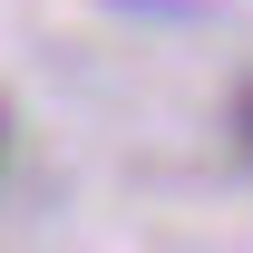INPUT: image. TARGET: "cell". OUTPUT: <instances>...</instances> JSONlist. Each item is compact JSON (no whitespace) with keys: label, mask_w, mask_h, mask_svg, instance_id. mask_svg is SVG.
Masks as SVG:
<instances>
[{"label":"cell","mask_w":253,"mask_h":253,"mask_svg":"<svg viewBox=\"0 0 253 253\" xmlns=\"http://www.w3.org/2000/svg\"><path fill=\"white\" fill-rule=\"evenodd\" d=\"M224 136H234V156L253 166V78H244V88H234V107H224Z\"/></svg>","instance_id":"6da1fadb"},{"label":"cell","mask_w":253,"mask_h":253,"mask_svg":"<svg viewBox=\"0 0 253 253\" xmlns=\"http://www.w3.org/2000/svg\"><path fill=\"white\" fill-rule=\"evenodd\" d=\"M0 156H10V107H0Z\"/></svg>","instance_id":"7a4b0ae2"}]
</instances>
